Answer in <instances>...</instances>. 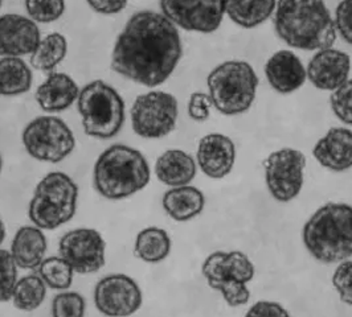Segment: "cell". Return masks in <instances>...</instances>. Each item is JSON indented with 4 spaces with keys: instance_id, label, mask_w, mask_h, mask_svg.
Returning <instances> with one entry per match:
<instances>
[{
    "instance_id": "cell-1",
    "label": "cell",
    "mask_w": 352,
    "mask_h": 317,
    "mask_svg": "<svg viewBox=\"0 0 352 317\" xmlns=\"http://www.w3.org/2000/svg\"><path fill=\"white\" fill-rule=\"evenodd\" d=\"M183 47L177 27L163 14H134L118 35L111 69L146 88L164 84L182 58Z\"/></svg>"
},
{
    "instance_id": "cell-2",
    "label": "cell",
    "mask_w": 352,
    "mask_h": 317,
    "mask_svg": "<svg viewBox=\"0 0 352 317\" xmlns=\"http://www.w3.org/2000/svg\"><path fill=\"white\" fill-rule=\"evenodd\" d=\"M273 23L282 41L300 51L330 48L338 34L323 0H277Z\"/></svg>"
},
{
    "instance_id": "cell-3",
    "label": "cell",
    "mask_w": 352,
    "mask_h": 317,
    "mask_svg": "<svg viewBox=\"0 0 352 317\" xmlns=\"http://www.w3.org/2000/svg\"><path fill=\"white\" fill-rule=\"evenodd\" d=\"M302 239L310 255L322 263H340L352 257V207L329 202L305 224Z\"/></svg>"
},
{
    "instance_id": "cell-4",
    "label": "cell",
    "mask_w": 352,
    "mask_h": 317,
    "mask_svg": "<svg viewBox=\"0 0 352 317\" xmlns=\"http://www.w3.org/2000/svg\"><path fill=\"white\" fill-rule=\"evenodd\" d=\"M150 165L138 150L113 144L98 156L93 181L96 191L107 200H122L138 193L150 183Z\"/></svg>"
},
{
    "instance_id": "cell-5",
    "label": "cell",
    "mask_w": 352,
    "mask_h": 317,
    "mask_svg": "<svg viewBox=\"0 0 352 317\" xmlns=\"http://www.w3.org/2000/svg\"><path fill=\"white\" fill-rule=\"evenodd\" d=\"M213 107L223 115L247 113L256 99L258 77L247 61L230 60L217 65L207 78Z\"/></svg>"
},
{
    "instance_id": "cell-6",
    "label": "cell",
    "mask_w": 352,
    "mask_h": 317,
    "mask_svg": "<svg viewBox=\"0 0 352 317\" xmlns=\"http://www.w3.org/2000/svg\"><path fill=\"white\" fill-rule=\"evenodd\" d=\"M77 200L78 187L73 178L63 172H51L36 185L28 217L40 229H57L74 217Z\"/></svg>"
},
{
    "instance_id": "cell-7",
    "label": "cell",
    "mask_w": 352,
    "mask_h": 317,
    "mask_svg": "<svg viewBox=\"0 0 352 317\" xmlns=\"http://www.w3.org/2000/svg\"><path fill=\"white\" fill-rule=\"evenodd\" d=\"M77 107L84 131L89 137L111 139L124 126V99L102 80L91 81L80 90Z\"/></svg>"
},
{
    "instance_id": "cell-8",
    "label": "cell",
    "mask_w": 352,
    "mask_h": 317,
    "mask_svg": "<svg viewBox=\"0 0 352 317\" xmlns=\"http://www.w3.org/2000/svg\"><path fill=\"white\" fill-rule=\"evenodd\" d=\"M203 277L212 290L219 291L229 307L245 305L250 299L248 283L254 278V264L239 250L214 251L204 261Z\"/></svg>"
},
{
    "instance_id": "cell-9",
    "label": "cell",
    "mask_w": 352,
    "mask_h": 317,
    "mask_svg": "<svg viewBox=\"0 0 352 317\" xmlns=\"http://www.w3.org/2000/svg\"><path fill=\"white\" fill-rule=\"evenodd\" d=\"M25 151L44 163H60L68 158L76 147L74 134L57 117H37L25 126L21 134Z\"/></svg>"
},
{
    "instance_id": "cell-10",
    "label": "cell",
    "mask_w": 352,
    "mask_h": 317,
    "mask_svg": "<svg viewBox=\"0 0 352 317\" xmlns=\"http://www.w3.org/2000/svg\"><path fill=\"white\" fill-rule=\"evenodd\" d=\"M177 114V99L173 94L153 90L135 98L130 108L131 127L141 138L160 139L174 131Z\"/></svg>"
},
{
    "instance_id": "cell-11",
    "label": "cell",
    "mask_w": 352,
    "mask_h": 317,
    "mask_svg": "<svg viewBox=\"0 0 352 317\" xmlns=\"http://www.w3.org/2000/svg\"><path fill=\"white\" fill-rule=\"evenodd\" d=\"M265 183L269 193L278 202L294 200L305 181L306 156L294 148H282L265 160Z\"/></svg>"
},
{
    "instance_id": "cell-12",
    "label": "cell",
    "mask_w": 352,
    "mask_h": 317,
    "mask_svg": "<svg viewBox=\"0 0 352 317\" xmlns=\"http://www.w3.org/2000/svg\"><path fill=\"white\" fill-rule=\"evenodd\" d=\"M162 14L177 28L212 34L226 15V0H160Z\"/></svg>"
},
{
    "instance_id": "cell-13",
    "label": "cell",
    "mask_w": 352,
    "mask_h": 317,
    "mask_svg": "<svg viewBox=\"0 0 352 317\" xmlns=\"http://www.w3.org/2000/svg\"><path fill=\"white\" fill-rule=\"evenodd\" d=\"M106 244L100 231L90 228L71 230L58 244V254L77 274L100 271L106 262Z\"/></svg>"
},
{
    "instance_id": "cell-14",
    "label": "cell",
    "mask_w": 352,
    "mask_h": 317,
    "mask_svg": "<svg viewBox=\"0 0 352 317\" xmlns=\"http://www.w3.org/2000/svg\"><path fill=\"white\" fill-rule=\"evenodd\" d=\"M142 301L138 283L124 274H110L94 288V304L107 316L133 315L141 308Z\"/></svg>"
},
{
    "instance_id": "cell-15",
    "label": "cell",
    "mask_w": 352,
    "mask_h": 317,
    "mask_svg": "<svg viewBox=\"0 0 352 317\" xmlns=\"http://www.w3.org/2000/svg\"><path fill=\"white\" fill-rule=\"evenodd\" d=\"M351 71V57L333 47L319 49L307 65V78L314 88L334 91L342 86Z\"/></svg>"
},
{
    "instance_id": "cell-16",
    "label": "cell",
    "mask_w": 352,
    "mask_h": 317,
    "mask_svg": "<svg viewBox=\"0 0 352 317\" xmlns=\"http://www.w3.org/2000/svg\"><path fill=\"white\" fill-rule=\"evenodd\" d=\"M41 40L37 23L19 14L0 16V56L23 57L32 54Z\"/></svg>"
},
{
    "instance_id": "cell-17",
    "label": "cell",
    "mask_w": 352,
    "mask_h": 317,
    "mask_svg": "<svg viewBox=\"0 0 352 317\" xmlns=\"http://www.w3.org/2000/svg\"><path fill=\"white\" fill-rule=\"evenodd\" d=\"M197 165L206 176L220 180L228 176L236 161V145L233 141L219 132L201 138L196 152Z\"/></svg>"
},
{
    "instance_id": "cell-18",
    "label": "cell",
    "mask_w": 352,
    "mask_h": 317,
    "mask_svg": "<svg viewBox=\"0 0 352 317\" xmlns=\"http://www.w3.org/2000/svg\"><path fill=\"white\" fill-rule=\"evenodd\" d=\"M264 71L269 85L280 94L294 93L307 80L306 68L300 57L289 49L274 53L266 61Z\"/></svg>"
},
{
    "instance_id": "cell-19",
    "label": "cell",
    "mask_w": 352,
    "mask_h": 317,
    "mask_svg": "<svg viewBox=\"0 0 352 317\" xmlns=\"http://www.w3.org/2000/svg\"><path fill=\"white\" fill-rule=\"evenodd\" d=\"M318 163L333 171L344 172L352 168V131L336 127L326 132L313 148Z\"/></svg>"
},
{
    "instance_id": "cell-20",
    "label": "cell",
    "mask_w": 352,
    "mask_h": 317,
    "mask_svg": "<svg viewBox=\"0 0 352 317\" xmlns=\"http://www.w3.org/2000/svg\"><path fill=\"white\" fill-rule=\"evenodd\" d=\"M78 94V85L71 75L51 71L36 90L35 99L43 111L56 114L68 110L77 101Z\"/></svg>"
},
{
    "instance_id": "cell-21",
    "label": "cell",
    "mask_w": 352,
    "mask_h": 317,
    "mask_svg": "<svg viewBox=\"0 0 352 317\" xmlns=\"http://www.w3.org/2000/svg\"><path fill=\"white\" fill-rule=\"evenodd\" d=\"M47 248L48 242L43 229L23 226L12 239L11 255L19 268L35 270L44 261Z\"/></svg>"
},
{
    "instance_id": "cell-22",
    "label": "cell",
    "mask_w": 352,
    "mask_h": 317,
    "mask_svg": "<svg viewBox=\"0 0 352 317\" xmlns=\"http://www.w3.org/2000/svg\"><path fill=\"white\" fill-rule=\"evenodd\" d=\"M197 172L194 158L182 150H168L155 163V175L159 181L168 187L188 185Z\"/></svg>"
},
{
    "instance_id": "cell-23",
    "label": "cell",
    "mask_w": 352,
    "mask_h": 317,
    "mask_svg": "<svg viewBox=\"0 0 352 317\" xmlns=\"http://www.w3.org/2000/svg\"><path fill=\"white\" fill-rule=\"evenodd\" d=\"M162 205L166 213L177 222H186L197 217L206 205V198L201 191L191 185L173 187L167 191Z\"/></svg>"
},
{
    "instance_id": "cell-24",
    "label": "cell",
    "mask_w": 352,
    "mask_h": 317,
    "mask_svg": "<svg viewBox=\"0 0 352 317\" xmlns=\"http://www.w3.org/2000/svg\"><path fill=\"white\" fill-rule=\"evenodd\" d=\"M277 0H226V15L236 25L252 30L274 15Z\"/></svg>"
},
{
    "instance_id": "cell-25",
    "label": "cell",
    "mask_w": 352,
    "mask_h": 317,
    "mask_svg": "<svg viewBox=\"0 0 352 317\" xmlns=\"http://www.w3.org/2000/svg\"><path fill=\"white\" fill-rule=\"evenodd\" d=\"M34 74L21 57L0 58V95H21L32 88Z\"/></svg>"
},
{
    "instance_id": "cell-26",
    "label": "cell",
    "mask_w": 352,
    "mask_h": 317,
    "mask_svg": "<svg viewBox=\"0 0 352 317\" xmlns=\"http://www.w3.org/2000/svg\"><path fill=\"white\" fill-rule=\"evenodd\" d=\"M171 251V238L168 233L160 228H146L135 238V257L147 263H159L164 261Z\"/></svg>"
},
{
    "instance_id": "cell-27",
    "label": "cell",
    "mask_w": 352,
    "mask_h": 317,
    "mask_svg": "<svg viewBox=\"0 0 352 317\" xmlns=\"http://www.w3.org/2000/svg\"><path fill=\"white\" fill-rule=\"evenodd\" d=\"M68 53L67 37L53 32L43 37L31 54V67L36 71L51 73L65 60Z\"/></svg>"
},
{
    "instance_id": "cell-28",
    "label": "cell",
    "mask_w": 352,
    "mask_h": 317,
    "mask_svg": "<svg viewBox=\"0 0 352 317\" xmlns=\"http://www.w3.org/2000/svg\"><path fill=\"white\" fill-rule=\"evenodd\" d=\"M47 284L37 274L27 275L16 282L12 291V303L20 311H35L45 300Z\"/></svg>"
},
{
    "instance_id": "cell-29",
    "label": "cell",
    "mask_w": 352,
    "mask_h": 317,
    "mask_svg": "<svg viewBox=\"0 0 352 317\" xmlns=\"http://www.w3.org/2000/svg\"><path fill=\"white\" fill-rule=\"evenodd\" d=\"M38 268V275L47 284V287L52 290H68L73 282V268L61 257H51L44 259Z\"/></svg>"
},
{
    "instance_id": "cell-30",
    "label": "cell",
    "mask_w": 352,
    "mask_h": 317,
    "mask_svg": "<svg viewBox=\"0 0 352 317\" xmlns=\"http://www.w3.org/2000/svg\"><path fill=\"white\" fill-rule=\"evenodd\" d=\"M28 18L40 24H50L65 12V0H25Z\"/></svg>"
},
{
    "instance_id": "cell-31",
    "label": "cell",
    "mask_w": 352,
    "mask_h": 317,
    "mask_svg": "<svg viewBox=\"0 0 352 317\" xmlns=\"http://www.w3.org/2000/svg\"><path fill=\"white\" fill-rule=\"evenodd\" d=\"M18 266L11 251L0 248V303L10 301L18 282Z\"/></svg>"
},
{
    "instance_id": "cell-32",
    "label": "cell",
    "mask_w": 352,
    "mask_h": 317,
    "mask_svg": "<svg viewBox=\"0 0 352 317\" xmlns=\"http://www.w3.org/2000/svg\"><path fill=\"white\" fill-rule=\"evenodd\" d=\"M85 299L78 292H61L52 301L54 317H81L85 314Z\"/></svg>"
},
{
    "instance_id": "cell-33",
    "label": "cell",
    "mask_w": 352,
    "mask_h": 317,
    "mask_svg": "<svg viewBox=\"0 0 352 317\" xmlns=\"http://www.w3.org/2000/svg\"><path fill=\"white\" fill-rule=\"evenodd\" d=\"M330 106L340 122L352 126V78L333 91Z\"/></svg>"
},
{
    "instance_id": "cell-34",
    "label": "cell",
    "mask_w": 352,
    "mask_h": 317,
    "mask_svg": "<svg viewBox=\"0 0 352 317\" xmlns=\"http://www.w3.org/2000/svg\"><path fill=\"white\" fill-rule=\"evenodd\" d=\"M333 285L340 300L352 305V261H342L335 268Z\"/></svg>"
},
{
    "instance_id": "cell-35",
    "label": "cell",
    "mask_w": 352,
    "mask_h": 317,
    "mask_svg": "<svg viewBox=\"0 0 352 317\" xmlns=\"http://www.w3.org/2000/svg\"><path fill=\"white\" fill-rule=\"evenodd\" d=\"M335 28L340 37L352 45V0H342L335 10Z\"/></svg>"
},
{
    "instance_id": "cell-36",
    "label": "cell",
    "mask_w": 352,
    "mask_h": 317,
    "mask_svg": "<svg viewBox=\"0 0 352 317\" xmlns=\"http://www.w3.org/2000/svg\"><path fill=\"white\" fill-rule=\"evenodd\" d=\"M212 101L208 94L195 91L188 101V115L195 122H206L211 115Z\"/></svg>"
},
{
    "instance_id": "cell-37",
    "label": "cell",
    "mask_w": 352,
    "mask_h": 317,
    "mask_svg": "<svg viewBox=\"0 0 352 317\" xmlns=\"http://www.w3.org/2000/svg\"><path fill=\"white\" fill-rule=\"evenodd\" d=\"M248 316H289V311L280 303L274 301H257L250 307L247 312Z\"/></svg>"
},
{
    "instance_id": "cell-38",
    "label": "cell",
    "mask_w": 352,
    "mask_h": 317,
    "mask_svg": "<svg viewBox=\"0 0 352 317\" xmlns=\"http://www.w3.org/2000/svg\"><path fill=\"white\" fill-rule=\"evenodd\" d=\"M129 0H87L89 7L101 15H116L122 12Z\"/></svg>"
},
{
    "instance_id": "cell-39",
    "label": "cell",
    "mask_w": 352,
    "mask_h": 317,
    "mask_svg": "<svg viewBox=\"0 0 352 317\" xmlns=\"http://www.w3.org/2000/svg\"><path fill=\"white\" fill-rule=\"evenodd\" d=\"M4 238H6V226H4V222H3V220L0 217V245L3 244Z\"/></svg>"
},
{
    "instance_id": "cell-40",
    "label": "cell",
    "mask_w": 352,
    "mask_h": 317,
    "mask_svg": "<svg viewBox=\"0 0 352 317\" xmlns=\"http://www.w3.org/2000/svg\"><path fill=\"white\" fill-rule=\"evenodd\" d=\"M1 167H3V160H1V155H0V174H1Z\"/></svg>"
},
{
    "instance_id": "cell-41",
    "label": "cell",
    "mask_w": 352,
    "mask_h": 317,
    "mask_svg": "<svg viewBox=\"0 0 352 317\" xmlns=\"http://www.w3.org/2000/svg\"><path fill=\"white\" fill-rule=\"evenodd\" d=\"M1 4H3V0H0V7H1Z\"/></svg>"
}]
</instances>
